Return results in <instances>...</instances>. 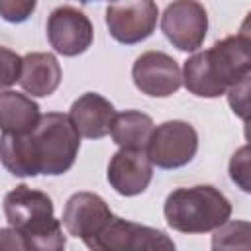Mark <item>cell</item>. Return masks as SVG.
<instances>
[{
  "mask_svg": "<svg viewBox=\"0 0 251 251\" xmlns=\"http://www.w3.org/2000/svg\"><path fill=\"white\" fill-rule=\"evenodd\" d=\"M145 149L149 161L159 169H180L194 159L198 151V133L188 122L169 120L153 127Z\"/></svg>",
  "mask_w": 251,
  "mask_h": 251,
  "instance_id": "5b68a950",
  "label": "cell"
},
{
  "mask_svg": "<svg viewBox=\"0 0 251 251\" xmlns=\"http://www.w3.org/2000/svg\"><path fill=\"white\" fill-rule=\"evenodd\" d=\"M37 0H0V18L10 24H22L35 12Z\"/></svg>",
  "mask_w": 251,
  "mask_h": 251,
  "instance_id": "d6986e66",
  "label": "cell"
},
{
  "mask_svg": "<svg viewBox=\"0 0 251 251\" xmlns=\"http://www.w3.org/2000/svg\"><path fill=\"white\" fill-rule=\"evenodd\" d=\"M155 124L151 116L139 110H126L116 114L110 126V135L116 145L129 149H145Z\"/></svg>",
  "mask_w": 251,
  "mask_h": 251,
  "instance_id": "2e32d148",
  "label": "cell"
},
{
  "mask_svg": "<svg viewBox=\"0 0 251 251\" xmlns=\"http://www.w3.org/2000/svg\"><path fill=\"white\" fill-rule=\"evenodd\" d=\"M20 73H22V57L16 51L0 45V90L18 82Z\"/></svg>",
  "mask_w": 251,
  "mask_h": 251,
  "instance_id": "ac0fdd59",
  "label": "cell"
},
{
  "mask_svg": "<svg viewBox=\"0 0 251 251\" xmlns=\"http://www.w3.org/2000/svg\"><path fill=\"white\" fill-rule=\"evenodd\" d=\"M92 251H139L175 249V241L161 229L112 216L106 227L86 245Z\"/></svg>",
  "mask_w": 251,
  "mask_h": 251,
  "instance_id": "8992f818",
  "label": "cell"
},
{
  "mask_svg": "<svg viewBox=\"0 0 251 251\" xmlns=\"http://www.w3.org/2000/svg\"><path fill=\"white\" fill-rule=\"evenodd\" d=\"M47 39L63 57L82 55L94 39V27L88 16L73 6H59L47 18Z\"/></svg>",
  "mask_w": 251,
  "mask_h": 251,
  "instance_id": "9c48e42d",
  "label": "cell"
},
{
  "mask_svg": "<svg viewBox=\"0 0 251 251\" xmlns=\"http://www.w3.org/2000/svg\"><path fill=\"white\" fill-rule=\"evenodd\" d=\"M0 249H25V243L14 227H0Z\"/></svg>",
  "mask_w": 251,
  "mask_h": 251,
  "instance_id": "44dd1931",
  "label": "cell"
},
{
  "mask_svg": "<svg viewBox=\"0 0 251 251\" xmlns=\"http://www.w3.org/2000/svg\"><path fill=\"white\" fill-rule=\"evenodd\" d=\"M161 29L178 51H196L208 31V14L198 0H173L163 16Z\"/></svg>",
  "mask_w": 251,
  "mask_h": 251,
  "instance_id": "52a82bcc",
  "label": "cell"
},
{
  "mask_svg": "<svg viewBox=\"0 0 251 251\" xmlns=\"http://www.w3.org/2000/svg\"><path fill=\"white\" fill-rule=\"evenodd\" d=\"M167 226L180 233H206L229 220L231 202L210 184L180 186L165 198Z\"/></svg>",
  "mask_w": 251,
  "mask_h": 251,
  "instance_id": "277c9868",
  "label": "cell"
},
{
  "mask_svg": "<svg viewBox=\"0 0 251 251\" xmlns=\"http://www.w3.org/2000/svg\"><path fill=\"white\" fill-rule=\"evenodd\" d=\"M131 78L137 90L153 98L173 96L182 86V71L178 63L163 51L141 53L133 63Z\"/></svg>",
  "mask_w": 251,
  "mask_h": 251,
  "instance_id": "30bf717a",
  "label": "cell"
},
{
  "mask_svg": "<svg viewBox=\"0 0 251 251\" xmlns=\"http://www.w3.org/2000/svg\"><path fill=\"white\" fill-rule=\"evenodd\" d=\"M159 8L155 0H126L106 8L108 33L124 45H135L147 39L157 25Z\"/></svg>",
  "mask_w": 251,
  "mask_h": 251,
  "instance_id": "ba28073f",
  "label": "cell"
},
{
  "mask_svg": "<svg viewBox=\"0 0 251 251\" xmlns=\"http://www.w3.org/2000/svg\"><path fill=\"white\" fill-rule=\"evenodd\" d=\"M237 235H249V224L247 222H224L214 229L212 247H247L245 239H237Z\"/></svg>",
  "mask_w": 251,
  "mask_h": 251,
  "instance_id": "e0dca14e",
  "label": "cell"
},
{
  "mask_svg": "<svg viewBox=\"0 0 251 251\" xmlns=\"http://www.w3.org/2000/svg\"><path fill=\"white\" fill-rule=\"evenodd\" d=\"M80 133L71 118L61 112H47L27 133L0 135V163L14 176H59L76 161Z\"/></svg>",
  "mask_w": 251,
  "mask_h": 251,
  "instance_id": "6da1fadb",
  "label": "cell"
},
{
  "mask_svg": "<svg viewBox=\"0 0 251 251\" xmlns=\"http://www.w3.org/2000/svg\"><path fill=\"white\" fill-rule=\"evenodd\" d=\"M247 145H243L237 153H233L231 163H229V176L233 182H237L241 186V190L249 192V182H247V173H249V159H247Z\"/></svg>",
  "mask_w": 251,
  "mask_h": 251,
  "instance_id": "ffe728a7",
  "label": "cell"
},
{
  "mask_svg": "<svg viewBox=\"0 0 251 251\" xmlns=\"http://www.w3.org/2000/svg\"><path fill=\"white\" fill-rule=\"evenodd\" d=\"M249 45V33L241 31L188 57L182 69L186 90L200 98H220L231 86L247 80L251 75Z\"/></svg>",
  "mask_w": 251,
  "mask_h": 251,
  "instance_id": "7a4b0ae2",
  "label": "cell"
},
{
  "mask_svg": "<svg viewBox=\"0 0 251 251\" xmlns=\"http://www.w3.org/2000/svg\"><path fill=\"white\" fill-rule=\"evenodd\" d=\"M116 110L110 100L98 92H86L78 96L69 110V118L75 129L86 139H102L110 133Z\"/></svg>",
  "mask_w": 251,
  "mask_h": 251,
  "instance_id": "4fadbf2b",
  "label": "cell"
},
{
  "mask_svg": "<svg viewBox=\"0 0 251 251\" xmlns=\"http://www.w3.org/2000/svg\"><path fill=\"white\" fill-rule=\"evenodd\" d=\"M4 216L24 239L25 249L37 251H61L67 239L61 229V222L55 218L53 200L27 184H18L4 196Z\"/></svg>",
  "mask_w": 251,
  "mask_h": 251,
  "instance_id": "3957f363",
  "label": "cell"
},
{
  "mask_svg": "<svg viewBox=\"0 0 251 251\" xmlns=\"http://www.w3.org/2000/svg\"><path fill=\"white\" fill-rule=\"evenodd\" d=\"M112 210L106 200L94 192H75L63 208V226L69 235L88 245L110 222Z\"/></svg>",
  "mask_w": 251,
  "mask_h": 251,
  "instance_id": "8fae6325",
  "label": "cell"
},
{
  "mask_svg": "<svg viewBox=\"0 0 251 251\" xmlns=\"http://www.w3.org/2000/svg\"><path fill=\"white\" fill-rule=\"evenodd\" d=\"M108 182L122 196H137L145 192L153 178V163L145 149L122 147L108 163Z\"/></svg>",
  "mask_w": 251,
  "mask_h": 251,
  "instance_id": "7c38bea8",
  "label": "cell"
},
{
  "mask_svg": "<svg viewBox=\"0 0 251 251\" xmlns=\"http://www.w3.org/2000/svg\"><path fill=\"white\" fill-rule=\"evenodd\" d=\"M61 65L53 53H27L22 57L18 82L31 96H51L61 84Z\"/></svg>",
  "mask_w": 251,
  "mask_h": 251,
  "instance_id": "5bb4252c",
  "label": "cell"
},
{
  "mask_svg": "<svg viewBox=\"0 0 251 251\" xmlns=\"http://www.w3.org/2000/svg\"><path fill=\"white\" fill-rule=\"evenodd\" d=\"M41 118L37 102L16 90H0V129L2 133H27Z\"/></svg>",
  "mask_w": 251,
  "mask_h": 251,
  "instance_id": "9a60e30c",
  "label": "cell"
},
{
  "mask_svg": "<svg viewBox=\"0 0 251 251\" xmlns=\"http://www.w3.org/2000/svg\"><path fill=\"white\" fill-rule=\"evenodd\" d=\"M80 4H90V2H118V0H78Z\"/></svg>",
  "mask_w": 251,
  "mask_h": 251,
  "instance_id": "7402d4cb",
  "label": "cell"
}]
</instances>
